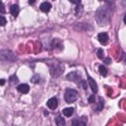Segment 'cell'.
I'll return each instance as SVG.
<instances>
[{
    "label": "cell",
    "instance_id": "7a4b0ae2",
    "mask_svg": "<svg viewBox=\"0 0 126 126\" xmlns=\"http://www.w3.org/2000/svg\"><path fill=\"white\" fill-rule=\"evenodd\" d=\"M78 98V92L76 91V90H67L66 91V93H64V100H66V102H68V103H73Z\"/></svg>",
    "mask_w": 126,
    "mask_h": 126
},
{
    "label": "cell",
    "instance_id": "4fadbf2b",
    "mask_svg": "<svg viewBox=\"0 0 126 126\" xmlns=\"http://www.w3.org/2000/svg\"><path fill=\"white\" fill-rule=\"evenodd\" d=\"M56 124H57V125H62V126H63V125H66V121L63 120V117L57 116V117H56Z\"/></svg>",
    "mask_w": 126,
    "mask_h": 126
},
{
    "label": "cell",
    "instance_id": "d6986e66",
    "mask_svg": "<svg viewBox=\"0 0 126 126\" xmlns=\"http://www.w3.org/2000/svg\"><path fill=\"white\" fill-rule=\"evenodd\" d=\"M97 57H98L100 59H102V58L105 57V54H103V50H102V49H97Z\"/></svg>",
    "mask_w": 126,
    "mask_h": 126
},
{
    "label": "cell",
    "instance_id": "30bf717a",
    "mask_svg": "<svg viewBox=\"0 0 126 126\" xmlns=\"http://www.w3.org/2000/svg\"><path fill=\"white\" fill-rule=\"evenodd\" d=\"M10 13H12V15H13L14 18H16L18 14H19V6H18L16 4L12 5V6H10Z\"/></svg>",
    "mask_w": 126,
    "mask_h": 126
},
{
    "label": "cell",
    "instance_id": "7402d4cb",
    "mask_svg": "<svg viewBox=\"0 0 126 126\" xmlns=\"http://www.w3.org/2000/svg\"><path fill=\"white\" fill-rule=\"evenodd\" d=\"M69 3H71V4H76V5H78V4H81V0H69Z\"/></svg>",
    "mask_w": 126,
    "mask_h": 126
},
{
    "label": "cell",
    "instance_id": "4316f807",
    "mask_svg": "<svg viewBox=\"0 0 126 126\" xmlns=\"http://www.w3.org/2000/svg\"><path fill=\"white\" fill-rule=\"evenodd\" d=\"M28 3H29V4H34L35 0H28Z\"/></svg>",
    "mask_w": 126,
    "mask_h": 126
},
{
    "label": "cell",
    "instance_id": "9c48e42d",
    "mask_svg": "<svg viewBox=\"0 0 126 126\" xmlns=\"http://www.w3.org/2000/svg\"><path fill=\"white\" fill-rule=\"evenodd\" d=\"M18 91L20 93H28L29 92V86L27 85V83H20V85L18 86Z\"/></svg>",
    "mask_w": 126,
    "mask_h": 126
},
{
    "label": "cell",
    "instance_id": "603a6c76",
    "mask_svg": "<svg viewBox=\"0 0 126 126\" xmlns=\"http://www.w3.org/2000/svg\"><path fill=\"white\" fill-rule=\"evenodd\" d=\"M10 79H12V83H16V76H12Z\"/></svg>",
    "mask_w": 126,
    "mask_h": 126
},
{
    "label": "cell",
    "instance_id": "ffe728a7",
    "mask_svg": "<svg viewBox=\"0 0 126 126\" xmlns=\"http://www.w3.org/2000/svg\"><path fill=\"white\" fill-rule=\"evenodd\" d=\"M79 12L82 13V5L81 4H78L77 8H76V15H79Z\"/></svg>",
    "mask_w": 126,
    "mask_h": 126
},
{
    "label": "cell",
    "instance_id": "ac0fdd59",
    "mask_svg": "<svg viewBox=\"0 0 126 126\" xmlns=\"http://www.w3.org/2000/svg\"><path fill=\"white\" fill-rule=\"evenodd\" d=\"M6 12V10H5V5H4V3L1 1V0H0V13H5Z\"/></svg>",
    "mask_w": 126,
    "mask_h": 126
},
{
    "label": "cell",
    "instance_id": "83f0119b",
    "mask_svg": "<svg viewBox=\"0 0 126 126\" xmlns=\"http://www.w3.org/2000/svg\"><path fill=\"white\" fill-rule=\"evenodd\" d=\"M106 1H115V0H106Z\"/></svg>",
    "mask_w": 126,
    "mask_h": 126
},
{
    "label": "cell",
    "instance_id": "8992f818",
    "mask_svg": "<svg viewBox=\"0 0 126 126\" xmlns=\"http://www.w3.org/2000/svg\"><path fill=\"white\" fill-rule=\"evenodd\" d=\"M47 106H48L50 110H56V109L58 107V101H57V98H56V97L49 98L48 102H47Z\"/></svg>",
    "mask_w": 126,
    "mask_h": 126
},
{
    "label": "cell",
    "instance_id": "5bb4252c",
    "mask_svg": "<svg viewBox=\"0 0 126 126\" xmlns=\"http://www.w3.org/2000/svg\"><path fill=\"white\" fill-rule=\"evenodd\" d=\"M52 47H57V48H59V49L63 48L62 43H59V40H58V39H54V40H53V43H52Z\"/></svg>",
    "mask_w": 126,
    "mask_h": 126
},
{
    "label": "cell",
    "instance_id": "277c9868",
    "mask_svg": "<svg viewBox=\"0 0 126 126\" xmlns=\"http://www.w3.org/2000/svg\"><path fill=\"white\" fill-rule=\"evenodd\" d=\"M67 79H71V81L76 82V83H79V81H82L81 77H79V73H78V72H71L69 75L67 76Z\"/></svg>",
    "mask_w": 126,
    "mask_h": 126
},
{
    "label": "cell",
    "instance_id": "484cf974",
    "mask_svg": "<svg viewBox=\"0 0 126 126\" xmlns=\"http://www.w3.org/2000/svg\"><path fill=\"white\" fill-rule=\"evenodd\" d=\"M5 85V79L4 78H0V86H4Z\"/></svg>",
    "mask_w": 126,
    "mask_h": 126
},
{
    "label": "cell",
    "instance_id": "2e32d148",
    "mask_svg": "<svg viewBox=\"0 0 126 126\" xmlns=\"http://www.w3.org/2000/svg\"><path fill=\"white\" fill-rule=\"evenodd\" d=\"M72 125H73V126H78V125L85 126V125H86V122H81L79 120H73V121H72Z\"/></svg>",
    "mask_w": 126,
    "mask_h": 126
},
{
    "label": "cell",
    "instance_id": "3957f363",
    "mask_svg": "<svg viewBox=\"0 0 126 126\" xmlns=\"http://www.w3.org/2000/svg\"><path fill=\"white\" fill-rule=\"evenodd\" d=\"M0 59L5 62H14L16 59V56L12 53L10 50H1L0 52Z\"/></svg>",
    "mask_w": 126,
    "mask_h": 126
},
{
    "label": "cell",
    "instance_id": "cb8c5ba5",
    "mask_svg": "<svg viewBox=\"0 0 126 126\" xmlns=\"http://www.w3.org/2000/svg\"><path fill=\"white\" fill-rule=\"evenodd\" d=\"M105 63H106V64H109V63H111V58H105Z\"/></svg>",
    "mask_w": 126,
    "mask_h": 126
},
{
    "label": "cell",
    "instance_id": "52a82bcc",
    "mask_svg": "<svg viewBox=\"0 0 126 126\" xmlns=\"http://www.w3.org/2000/svg\"><path fill=\"white\" fill-rule=\"evenodd\" d=\"M88 85H90V87H91V90H92L93 93H97V91H98V86H97L96 81H94L93 78H91L90 76H88Z\"/></svg>",
    "mask_w": 126,
    "mask_h": 126
},
{
    "label": "cell",
    "instance_id": "7c38bea8",
    "mask_svg": "<svg viewBox=\"0 0 126 126\" xmlns=\"http://www.w3.org/2000/svg\"><path fill=\"white\" fill-rule=\"evenodd\" d=\"M98 72H100V75L103 76V77L107 76V69H106V67H103V66H100L98 67Z\"/></svg>",
    "mask_w": 126,
    "mask_h": 126
},
{
    "label": "cell",
    "instance_id": "44dd1931",
    "mask_svg": "<svg viewBox=\"0 0 126 126\" xmlns=\"http://www.w3.org/2000/svg\"><path fill=\"white\" fill-rule=\"evenodd\" d=\"M88 102H90V103H94V102H96V98H94V96H93V94L88 97Z\"/></svg>",
    "mask_w": 126,
    "mask_h": 126
},
{
    "label": "cell",
    "instance_id": "e0dca14e",
    "mask_svg": "<svg viewBox=\"0 0 126 126\" xmlns=\"http://www.w3.org/2000/svg\"><path fill=\"white\" fill-rule=\"evenodd\" d=\"M5 24H6V19H5V16L0 15V27H4Z\"/></svg>",
    "mask_w": 126,
    "mask_h": 126
},
{
    "label": "cell",
    "instance_id": "6da1fadb",
    "mask_svg": "<svg viewBox=\"0 0 126 126\" xmlns=\"http://www.w3.org/2000/svg\"><path fill=\"white\" fill-rule=\"evenodd\" d=\"M112 8L107 4H105L103 6H101L97 13H96V19H97V23L101 24V25H105L109 23V20L111 19V15H112Z\"/></svg>",
    "mask_w": 126,
    "mask_h": 126
},
{
    "label": "cell",
    "instance_id": "ba28073f",
    "mask_svg": "<svg viewBox=\"0 0 126 126\" xmlns=\"http://www.w3.org/2000/svg\"><path fill=\"white\" fill-rule=\"evenodd\" d=\"M50 9H52V4L48 3V1H44V3H42V4H40V10H42V12L48 13Z\"/></svg>",
    "mask_w": 126,
    "mask_h": 126
},
{
    "label": "cell",
    "instance_id": "9a60e30c",
    "mask_svg": "<svg viewBox=\"0 0 126 126\" xmlns=\"http://www.w3.org/2000/svg\"><path fill=\"white\" fill-rule=\"evenodd\" d=\"M102 107H103V100H102V98H100V100H98V106H97L96 109H94V111H96V112H98V111H100Z\"/></svg>",
    "mask_w": 126,
    "mask_h": 126
},
{
    "label": "cell",
    "instance_id": "8fae6325",
    "mask_svg": "<svg viewBox=\"0 0 126 126\" xmlns=\"http://www.w3.org/2000/svg\"><path fill=\"white\" fill-rule=\"evenodd\" d=\"M73 112H75V109H73V107H66L64 110H63V115L67 116V117H71L73 115Z\"/></svg>",
    "mask_w": 126,
    "mask_h": 126
},
{
    "label": "cell",
    "instance_id": "d4e9b609",
    "mask_svg": "<svg viewBox=\"0 0 126 126\" xmlns=\"http://www.w3.org/2000/svg\"><path fill=\"white\" fill-rule=\"evenodd\" d=\"M81 83H82V87H83V88H85V90H86V88H87V83H86L85 81H82Z\"/></svg>",
    "mask_w": 126,
    "mask_h": 126
},
{
    "label": "cell",
    "instance_id": "5b68a950",
    "mask_svg": "<svg viewBox=\"0 0 126 126\" xmlns=\"http://www.w3.org/2000/svg\"><path fill=\"white\" fill-rule=\"evenodd\" d=\"M97 38H98V42L101 44H103V46H106L109 43V34L107 33H100L97 35Z\"/></svg>",
    "mask_w": 126,
    "mask_h": 126
}]
</instances>
